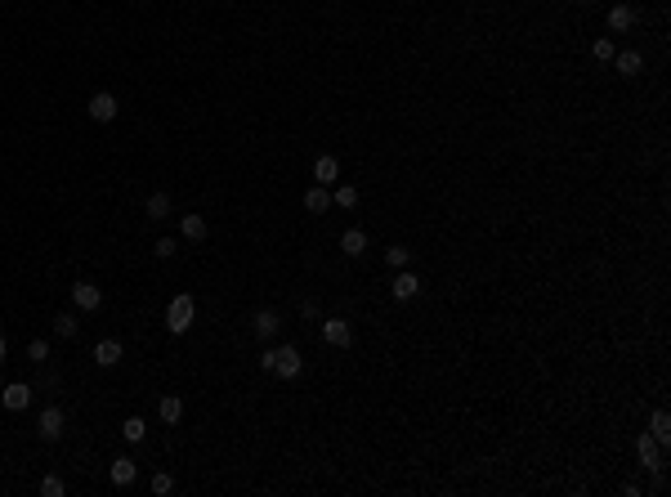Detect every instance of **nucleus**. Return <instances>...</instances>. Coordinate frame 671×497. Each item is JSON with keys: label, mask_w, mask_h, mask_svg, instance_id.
<instances>
[{"label": "nucleus", "mask_w": 671, "mask_h": 497, "mask_svg": "<svg viewBox=\"0 0 671 497\" xmlns=\"http://www.w3.org/2000/svg\"><path fill=\"white\" fill-rule=\"evenodd\" d=\"M193 314H197V300L179 292V296H175V300H170V305H166V327H170V332H175V336H184L188 327H193Z\"/></svg>", "instance_id": "f257e3e1"}, {"label": "nucleus", "mask_w": 671, "mask_h": 497, "mask_svg": "<svg viewBox=\"0 0 671 497\" xmlns=\"http://www.w3.org/2000/svg\"><path fill=\"white\" fill-rule=\"evenodd\" d=\"M63 430H67V412L58 408V404H54V408H45L41 417H36V434H41L45 444H54V439H58V434H63Z\"/></svg>", "instance_id": "f03ea898"}, {"label": "nucleus", "mask_w": 671, "mask_h": 497, "mask_svg": "<svg viewBox=\"0 0 671 497\" xmlns=\"http://www.w3.org/2000/svg\"><path fill=\"white\" fill-rule=\"evenodd\" d=\"M636 457H640L644 470H663L667 466V457H663V448H658L653 434H640V439H636Z\"/></svg>", "instance_id": "7ed1b4c3"}, {"label": "nucleus", "mask_w": 671, "mask_h": 497, "mask_svg": "<svg viewBox=\"0 0 671 497\" xmlns=\"http://www.w3.org/2000/svg\"><path fill=\"white\" fill-rule=\"evenodd\" d=\"M300 368H304V359H300V349H291V345H278V363H273V372L282 381H296L300 377Z\"/></svg>", "instance_id": "20e7f679"}, {"label": "nucleus", "mask_w": 671, "mask_h": 497, "mask_svg": "<svg viewBox=\"0 0 671 497\" xmlns=\"http://www.w3.org/2000/svg\"><path fill=\"white\" fill-rule=\"evenodd\" d=\"M85 112H90L94 121H103V126H108V121H112V117L121 112V108H117V94H108V90L90 94V103H85Z\"/></svg>", "instance_id": "39448f33"}, {"label": "nucleus", "mask_w": 671, "mask_h": 497, "mask_svg": "<svg viewBox=\"0 0 671 497\" xmlns=\"http://www.w3.org/2000/svg\"><path fill=\"white\" fill-rule=\"evenodd\" d=\"M32 385H22V381H9L5 390H0V404H5L9 412H22V408H32Z\"/></svg>", "instance_id": "423d86ee"}, {"label": "nucleus", "mask_w": 671, "mask_h": 497, "mask_svg": "<svg viewBox=\"0 0 671 497\" xmlns=\"http://www.w3.org/2000/svg\"><path fill=\"white\" fill-rule=\"evenodd\" d=\"M323 341H327V345H336V349H349L353 327H349L345 318H323Z\"/></svg>", "instance_id": "0eeeda50"}, {"label": "nucleus", "mask_w": 671, "mask_h": 497, "mask_svg": "<svg viewBox=\"0 0 671 497\" xmlns=\"http://www.w3.org/2000/svg\"><path fill=\"white\" fill-rule=\"evenodd\" d=\"M251 327H255V336H260V341H273L278 327H282V318H278V309H255V314H251Z\"/></svg>", "instance_id": "6e6552de"}, {"label": "nucleus", "mask_w": 671, "mask_h": 497, "mask_svg": "<svg viewBox=\"0 0 671 497\" xmlns=\"http://www.w3.org/2000/svg\"><path fill=\"white\" fill-rule=\"evenodd\" d=\"M389 292H394V300H417L421 278H417V273H408V269H394V283H389Z\"/></svg>", "instance_id": "1a4fd4ad"}, {"label": "nucleus", "mask_w": 671, "mask_h": 497, "mask_svg": "<svg viewBox=\"0 0 671 497\" xmlns=\"http://www.w3.org/2000/svg\"><path fill=\"white\" fill-rule=\"evenodd\" d=\"M72 305L90 314V309H99V305H103V292H99L94 283H77V287H72Z\"/></svg>", "instance_id": "9d476101"}, {"label": "nucleus", "mask_w": 671, "mask_h": 497, "mask_svg": "<svg viewBox=\"0 0 671 497\" xmlns=\"http://www.w3.org/2000/svg\"><path fill=\"white\" fill-rule=\"evenodd\" d=\"M143 215H148V220H170V215H175V202H170V193H152V198L143 202Z\"/></svg>", "instance_id": "9b49d317"}, {"label": "nucleus", "mask_w": 671, "mask_h": 497, "mask_svg": "<svg viewBox=\"0 0 671 497\" xmlns=\"http://www.w3.org/2000/svg\"><path fill=\"white\" fill-rule=\"evenodd\" d=\"M313 179H318L323 188H327V184H336V179H340V162H336L332 153H323L318 162H313Z\"/></svg>", "instance_id": "f8f14e48"}, {"label": "nucleus", "mask_w": 671, "mask_h": 497, "mask_svg": "<svg viewBox=\"0 0 671 497\" xmlns=\"http://www.w3.org/2000/svg\"><path fill=\"white\" fill-rule=\"evenodd\" d=\"M121 354H126V349H121V341H112V336L94 345V363H99V368H117Z\"/></svg>", "instance_id": "ddd939ff"}, {"label": "nucleus", "mask_w": 671, "mask_h": 497, "mask_svg": "<svg viewBox=\"0 0 671 497\" xmlns=\"http://www.w3.org/2000/svg\"><path fill=\"white\" fill-rule=\"evenodd\" d=\"M613 67H618V77H640L644 54L640 50H622V54H613Z\"/></svg>", "instance_id": "4468645a"}, {"label": "nucleus", "mask_w": 671, "mask_h": 497, "mask_svg": "<svg viewBox=\"0 0 671 497\" xmlns=\"http://www.w3.org/2000/svg\"><path fill=\"white\" fill-rule=\"evenodd\" d=\"M631 27H636V9H631V5H613V9H608V32L622 36V32H631Z\"/></svg>", "instance_id": "2eb2a0df"}, {"label": "nucleus", "mask_w": 671, "mask_h": 497, "mask_svg": "<svg viewBox=\"0 0 671 497\" xmlns=\"http://www.w3.org/2000/svg\"><path fill=\"white\" fill-rule=\"evenodd\" d=\"M304 211H309V215H327V211H332V193H327L323 184H313L309 193H304Z\"/></svg>", "instance_id": "dca6fc26"}, {"label": "nucleus", "mask_w": 671, "mask_h": 497, "mask_svg": "<svg viewBox=\"0 0 671 497\" xmlns=\"http://www.w3.org/2000/svg\"><path fill=\"white\" fill-rule=\"evenodd\" d=\"M340 251L358 260L363 251H367V233H363V228H345V233H340Z\"/></svg>", "instance_id": "f3484780"}, {"label": "nucleus", "mask_w": 671, "mask_h": 497, "mask_svg": "<svg viewBox=\"0 0 671 497\" xmlns=\"http://www.w3.org/2000/svg\"><path fill=\"white\" fill-rule=\"evenodd\" d=\"M108 475H112V484H117V489H130V484H134V475H139V466H134L130 457H117Z\"/></svg>", "instance_id": "a211bd4d"}, {"label": "nucleus", "mask_w": 671, "mask_h": 497, "mask_svg": "<svg viewBox=\"0 0 671 497\" xmlns=\"http://www.w3.org/2000/svg\"><path fill=\"white\" fill-rule=\"evenodd\" d=\"M157 417H162L166 426H175V421L184 417V399H179V394H162V404H157Z\"/></svg>", "instance_id": "6ab92c4d"}, {"label": "nucleus", "mask_w": 671, "mask_h": 497, "mask_svg": "<svg viewBox=\"0 0 671 497\" xmlns=\"http://www.w3.org/2000/svg\"><path fill=\"white\" fill-rule=\"evenodd\" d=\"M649 434L658 439V448H663V453H667V444H671V417H667L663 408L653 412V421H649Z\"/></svg>", "instance_id": "aec40b11"}, {"label": "nucleus", "mask_w": 671, "mask_h": 497, "mask_svg": "<svg viewBox=\"0 0 671 497\" xmlns=\"http://www.w3.org/2000/svg\"><path fill=\"white\" fill-rule=\"evenodd\" d=\"M179 233H184L188 242H202L206 233H211V228H206L202 215H179Z\"/></svg>", "instance_id": "412c9836"}, {"label": "nucleus", "mask_w": 671, "mask_h": 497, "mask_svg": "<svg viewBox=\"0 0 671 497\" xmlns=\"http://www.w3.org/2000/svg\"><path fill=\"white\" fill-rule=\"evenodd\" d=\"M143 434H148L143 417H126V421H121V439H126V444H143Z\"/></svg>", "instance_id": "4be33fe9"}, {"label": "nucleus", "mask_w": 671, "mask_h": 497, "mask_svg": "<svg viewBox=\"0 0 671 497\" xmlns=\"http://www.w3.org/2000/svg\"><path fill=\"white\" fill-rule=\"evenodd\" d=\"M77 332H81V323L72 318V314H58V318H54V336H58V341H77Z\"/></svg>", "instance_id": "5701e85b"}, {"label": "nucleus", "mask_w": 671, "mask_h": 497, "mask_svg": "<svg viewBox=\"0 0 671 497\" xmlns=\"http://www.w3.org/2000/svg\"><path fill=\"white\" fill-rule=\"evenodd\" d=\"M332 202L345 206V211H353V206H358V188H353V184H340V188L332 193Z\"/></svg>", "instance_id": "b1692460"}, {"label": "nucleus", "mask_w": 671, "mask_h": 497, "mask_svg": "<svg viewBox=\"0 0 671 497\" xmlns=\"http://www.w3.org/2000/svg\"><path fill=\"white\" fill-rule=\"evenodd\" d=\"M408 260H412L408 247H389V251H385V264H389V269H408Z\"/></svg>", "instance_id": "393cba45"}, {"label": "nucleus", "mask_w": 671, "mask_h": 497, "mask_svg": "<svg viewBox=\"0 0 671 497\" xmlns=\"http://www.w3.org/2000/svg\"><path fill=\"white\" fill-rule=\"evenodd\" d=\"M591 54H595V58H600V63H608V58H613V54H618V45H613V36H600V41H595V45H591Z\"/></svg>", "instance_id": "a878e982"}, {"label": "nucleus", "mask_w": 671, "mask_h": 497, "mask_svg": "<svg viewBox=\"0 0 671 497\" xmlns=\"http://www.w3.org/2000/svg\"><path fill=\"white\" fill-rule=\"evenodd\" d=\"M41 493H45V497H63V493H67V484L58 479V475H45V479H41Z\"/></svg>", "instance_id": "bb28decb"}, {"label": "nucleus", "mask_w": 671, "mask_h": 497, "mask_svg": "<svg viewBox=\"0 0 671 497\" xmlns=\"http://www.w3.org/2000/svg\"><path fill=\"white\" fill-rule=\"evenodd\" d=\"M179 251V242L175 238H157V247H152V256H162V260H170Z\"/></svg>", "instance_id": "cd10ccee"}, {"label": "nucleus", "mask_w": 671, "mask_h": 497, "mask_svg": "<svg viewBox=\"0 0 671 497\" xmlns=\"http://www.w3.org/2000/svg\"><path fill=\"white\" fill-rule=\"evenodd\" d=\"M27 359L32 363H45V359H50V341H32L27 345Z\"/></svg>", "instance_id": "c85d7f7f"}, {"label": "nucleus", "mask_w": 671, "mask_h": 497, "mask_svg": "<svg viewBox=\"0 0 671 497\" xmlns=\"http://www.w3.org/2000/svg\"><path fill=\"white\" fill-rule=\"evenodd\" d=\"M152 493H157V497L175 493V479H170V475H152Z\"/></svg>", "instance_id": "c756f323"}, {"label": "nucleus", "mask_w": 671, "mask_h": 497, "mask_svg": "<svg viewBox=\"0 0 671 497\" xmlns=\"http://www.w3.org/2000/svg\"><path fill=\"white\" fill-rule=\"evenodd\" d=\"M273 363H278V349H264V354H260V368L273 372Z\"/></svg>", "instance_id": "7c9ffc66"}, {"label": "nucleus", "mask_w": 671, "mask_h": 497, "mask_svg": "<svg viewBox=\"0 0 671 497\" xmlns=\"http://www.w3.org/2000/svg\"><path fill=\"white\" fill-rule=\"evenodd\" d=\"M5 354H9V345H5V336H0V363H5Z\"/></svg>", "instance_id": "2f4dec72"}, {"label": "nucleus", "mask_w": 671, "mask_h": 497, "mask_svg": "<svg viewBox=\"0 0 671 497\" xmlns=\"http://www.w3.org/2000/svg\"><path fill=\"white\" fill-rule=\"evenodd\" d=\"M573 5H591V0H573Z\"/></svg>", "instance_id": "473e14b6"}]
</instances>
